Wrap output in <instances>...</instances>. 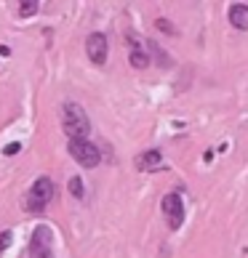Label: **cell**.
Returning a JSON list of instances; mask_svg holds the SVG:
<instances>
[{
	"label": "cell",
	"instance_id": "obj_1",
	"mask_svg": "<svg viewBox=\"0 0 248 258\" xmlns=\"http://www.w3.org/2000/svg\"><path fill=\"white\" fill-rule=\"evenodd\" d=\"M62 128L70 136V141H88L91 133V120L85 109L75 101H64L62 104Z\"/></svg>",
	"mask_w": 248,
	"mask_h": 258
},
{
	"label": "cell",
	"instance_id": "obj_2",
	"mask_svg": "<svg viewBox=\"0 0 248 258\" xmlns=\"http://www.w3.org/2000/svg\"><path fill=\"white\" fill-rule=\"evenodd\" d=\"M51 200H54V181L48 176H40V178H35V184L30 189H27L24 210L27 213H43Z\"/></svg>",
	"mask_w": 248,
	"mask_h": 258
},
{
	"label": "cell",
	"instance_id": "obj_3",
	"mask_svg": "<svg viewBox=\"0 0 248 258\" xmlns=\"http://www.w3.org/2000/svg\"><path fill=\"white\" fill-rule=\"evenodd\" d=\"M30 258H54V232L45 224H37L30 237Z\"/></svg>",
	"mask_w": 248,
	"mask_h": 258
},
{
	"label": "cell",
	"instance_id": "obj_4",
	"mask_svg": "<svg viewBox=\"0 0 248 258\" xmlns=\"http://www.w3.org/2000/svg\"><path fill=\"white\" fill-rule=\"evenodd\" d=\"M67 149H70L72 160L83 168H96L102 162V152H99L96 144H91V141H70Z\"/></svg>",
	"mask_w": 248,
	"mask_h": 258
},
{
	"label": "cell",
	"instance_id": "obj_5",
	"mask_svg": "<svg viewBox=\"0 0 248 258\" xmlns=\"http://www.w3.org/2000/svg\"><path fill=\"white\" fill-rule=\"evenodd\" d=\"M107 51H110V45H107V35H102V32H91L88 37H85V53H88V59L91 64H104L107 61Z\"/></svg>",
	"mask_w": 248,
	"mask_h": 258
},
{
	"label": "cell",
	"instance_id": "obj_6",
	"mask_svg": "<svg viewBox=\"0 0 248 258\" xmlns=\"http://www.w3.org/2000/svg\"><path fill=\"white\" fill-rule=\"evenodd\" d=\"M163 213H166V218H168V226L171 229H179L182 226V221H184V203H182V197L179 195H166L163 197Z\"/></svg>",
	"mask_w": 248,
	"mask_h": 258
},
{
	"label": "cell",
	"instance_id": "obj_7",
	"mask_svg": "<svg viewBox=\"0 0 248 258\" xmlns=\"http://www.w3.org/2000/svg\"><path fill=\"white\" fill-rule=\"evenodd\" d=\"M230 24L235 30H248V6L245 3H232L230 6Z\"/></svg>",
	"mask_w": 248,
	"mask_h": 258
},
{
	"label": "cell",
	"instance_id": "obj_8",
	"mask_svg": "<svg viewBox=\"0 0 248 258\" xmlns=\"http://www.w3.org/2000/svg\"><path fill=\"white\" fill-rule=\"evenodd\" d=\"M128 61L136 67V70H144V67H150V56H147V51L139 45L136 37H131V53H128Z\"/></svg>",
	"mask_w": 248,
	"mask_h": 258
},
{
	"label": "cell",
	"instance_id": "obj_9",
	"mask_svg": "<svg viewBox=\"0 0 248 258\" xmlns=\"http://www.w3.org/2000/svg\"><path fill=\"white\" fill-rule=\"evenodd\" d=\"M160 165H163V155H160L158 149H150V152H144V155H139V160H136L139 170H155Z\"/></svg>",
	"mask_w": 248,
	"mask_h": 258
},
{
	"label": "cell",
	"instance_id": "obj_10",
	"mask_svg": "<svg viewBox=\"0 0 248 258\" xmlns=\"http://www.w3.org/2000/svg\"><path fill=\"white\" fill-rule=\"evenodd\" d=\"M37 11H40V3H37V0H22V3H19V16H35Z\"/></svg>",
	"mask_w": 248,
	"mask_h": 258
},
{
	"label": "cell",
	"instance_id": "obj_11",
	"mask_svg": "<svg viewBox=\"0 0 248 258\" xmlns=\"http://www.w3.org/2000/svg\"><path fill=\"white\" fill-rule=\"evenodd\" d=\"M70 195H72L75 200H83L85 189H83V178H80V176H72V178H70Z\"/></svg>",
	"mask_w": 248,
	"mask_h": 258
},
{
	"label": "cell",
	"instance_id": "obj_12",
	"mask_svg": "<svg viewBox=\"0 0 248 258\" xmlns=\"http://www.w3.org/2000/svg\"><path fill=\"white\" fill-rule=\"evenodd\" d=\"M155 27H158V30H163L166 35H174V32H176V30H174V24H171L168 19H158V22H155Z\"/></svg>",
	"mask_w": 248,
	"mask_h": 258
},
{
	"label": "cell",
	"instance_id": "obj_13",
	"mask_svg": "<svg viewBox=\"0 0 248 258\" xmlns=\"http://www.w3.org/2000/svg\"><path fill=\"white\" fill-rule=\"evenodd\" d=\"M19 152H22V144H19V141H11V144L3 147V155H8V157H11V155H19Z\"/></svg>",
	"mask_w": 248,
	"mask_h": 258
},
{
	"label": "cell",
	"instance_id": "obj_14",
	"mask_svg": "<svg viewBox=\"0 0 248 258\" xmlns=\"http://www.w3.org/2000/svg\"><path fill=\"white\" fill-rule=\"evenodd\" d=\"M11 240H14V234H11V232H8V229H6V232H0V253H3V250H6V247H8V245H11Z\"/></svg>",
	"mask_w": 248,
	"mask_h": 258
},
{
	"label": "cell",
	"instance_id": "obj_15",
	"mask_svg": "<svg viewBox=\"0 0 248 258\" xmlns=\"http://www.w3.org/2000/svg\"><path fill=\"white\" fill-rule=\"evenodd\" d=\"M0 56H11V48H8V45H0Z\"/></svg>",
	"mask_w": 248,
	"mask_h": 258
}]
</instances>
